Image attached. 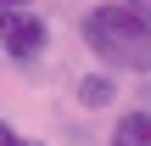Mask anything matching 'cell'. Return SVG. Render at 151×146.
<instances>
[{"label":"cell","instance_id":"3957f363","mask_svg":"<svg viewBox=\"0 0 151 146\" xmlns=\"http://www.w3.org/2000/svg\"><path fill=\"white\" fill-rule=\"evenodd\" d=\"M112 146H151V113H123L112 129Z\"/></svg>","mask_w":151,"mask_h":146},{"label":"cell","instance_id":"8992f818","mask_svg":"<svg viewBox=\"0 0 151 146\" xmlns=\"http://www.w3.org/2000/svg\"><path fill=\"white\" fill-rule=\"evenodd\" d=\"M0 6H22V0H0Z\"/></svg>","mask_w":151,"mask_h":146},{"label":"cell","instance_id":"6da1fadb","mask_svg":"<svg viewBox=\"0 0 151 146\" xmlns=\"http://www.w3.org/2000/svg\"><path fill=\"white\" fill-rule=\"evenodd\" d=\"M84 45L112 68H151V11L146 6H95L84 23Z\"/></svg>","mask_w":151,"mask_h":146},{"label":"cell","instance_id":"5b68a950","mask_svg":"<svg viewBox=\"0 0 151 146\" xmlns=\"http://www.w3.org/2000/svg\"><path fill=\"white\" fill-rule=\"evenodd\" d=\"M0 146H39V141H22V135H17V129L0 118Z\"/></svg>","mask_w":151,"mask_h":146},{"label":"cell","instance_id":"52a82bcc","mask_svg":"<svg viewBox=\"0 0 151 146\" xmlns=\"http://www.w3.org/2000/svg\"><path fill=\"white\" fill-rule=\"evenodd\" d=\"M134 6H146V11H151V0H134Z\"/></svg>","mask_w":151,"mask_h":146},{"label":"cell","instance_id":"277c9868","mask_svg":"<svg viewBox=\"0 0 151 146\" xmlns=\"http://www.w3.org/2000/svg\"><path fill=\"white\" fill-rule=\"evenodd\" d=\"M112 96H118V90H112V79H95V73H90V79L78 84V101H84V107H106Z\"/></svg>","mask_w":151,"mask_h":146},{"label":"cell","instance_id":"7a4b0ae2","mask_svg":"<svg viewBox=\"0 0 151 146\" xmlns=\"http://www.w3.org/2000/svg\"><path fill=\"white\" fill-rule=\"evenodd\" d=\"M0 45H6L11 62H34L45 51V23L22 6H0Z\"/></svg>","mask_w":151,"mask_h":146}]
</instances>
